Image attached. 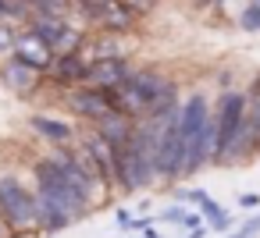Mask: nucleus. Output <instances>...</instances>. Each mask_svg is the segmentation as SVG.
Here are the masks:
<instances>
[{
  "mask_svg": "<svg viewBox=\"0 0 260 238\" xmlns=\"http://www.w3.org/2000/svg\"><path fill=\"white\" fill-rule=\"evenodd\" d=\"M128 75H132L128 57H107V61L89 64V71H86V82H82V86L100 89V93H114V89H118V86H121Z\"/></svg>",
  "mask_w": 260,
  "mask_h": 238,
  "instance_id": "nucleus-11",
  "label": "nucleus"
},
{
  "mask_svg": "<svg viewBox=\"0 0 260 238\" xmlns=\"http://www.w3.org/2000/svg\"><path fill=\"white\" fill-rule=\"evenodd\" d=\"M175 199H178L182 206H196V210H200V203L207 199V192H203V188H175Z\"/></svg>",
  "mask_w": 260,
  "mask_h": 238,
  "instance_id": "nucleus-19",
  "label": "nucleus"
},
{
  "mask_svg": "<svg viewBox=\"0 0 260 238\" xmlns=\"http://www.w3.org/2000/svg\"><path fill=\"white\" fill-rule=\"evenodd\" d=\"M32 188H40V192H47V195H54L57 203H64L79 220H86L93 210L75 195V188L64 181V174H61V167L54 164V156L47 153V156H36L32 160Z\"/></svg>",
  "mask_w": 260,
  "mask_h": 238,
  "instance_id": "nucleus-5",
  "label": "nucleus"
},
{
  "mask_svg": "<svg viewBox=\"0 0 260 238\" xmlns=\"http://www.w3.org/2000/svg\"><path fill=\"white\" fill-rule=\"evenodd\" d=\"M114 107L121 114H128L132 121H150V117H164L171 110L182 107L178 100V86L157 71V68H132V75L111 93Z\"/></svg>",
  "mask_w": 260,
  "mask_h": 238,
  "instance_id": "nucleus-1",
  "label": "nucleus"
},
{
  "mask_svg": "<svg viewBox=\"0 0 260 238\" xmlns=\"http://www.w3.org/2000/svg\"><path fill=\"white\" fill-rule=\"evenodd\" d=\"M228 238H260V213L256 217H246L242 224H235L228 231Z\"/></svg>",
  "mask_w": 260,
  "mask_h": 238,
  "instance_id": "nucleus-18",
  "label": "nucleus"
},
{
  "mask_svg": "<svg viewBox=\"0 0 260 238\" xmlns=\"http://www.w3.org/2000/svg\"><path fill=\"white\" fill-rule=\"evenodd\" d=\"M118 4H121V8H128V11L139 18V15H146V11L157 4V0H118Z\"/></svg>",
  "mask_w": 260,
  "mask_h": 238,
  "instance_id": "nucleus-22",
  "label": "nucleus"
},
{
  "mask_svg": "<svg viewBox=\"0 0 260 238\" xmlns=\"http://www.w3.org/2000/svg\"><path fill=\"white\" fill-rule=\"evenodd\" d=\"M196 4H210V0H196Z\"/></svg>",
  "mask_w": 260,
  "mask_h": 238,
  "instance_id": "nucleus-26",
  "label": "nucleus"
},
{
  "mask_svg": "<svg viewBox=\"0 0 260 238\" xmlns=\"http://www.w3.org/2000/svg\"><path fill=\"white\" fill-rule=\"evenodd\" d=\"M68 4H79V0H68Z\"/></svg>",
  "mask_w": 260,
  "mask_h": 238,
  "instance_id": "nucleus-27",
  "label": "nucleus"
},
{
  "mask_svg": "<svg viewBox=\"0 0 260 238\" xmlns=\"http://www.w3.org/2000/svg\"><path fill=\"white\" fill-rule=\"evenodd\" d=\"M40 82H43V71L22 64L18 57H8L4 64H0V86L11 89L15 96H32L40 89Z\"/></svg>",
  "mask_w": 260,
  "mask_h": 238,
  "instance_id": "nucleus-13",
  "label": "nucleus"
},
{
  "mask_svg": "<svg viewBox=\"0 0 260 238\" xmlns=\"http://www.w3.org/2000/svg\"><path fill=\"white\" fill-rule=\"evenodd\" d=\"M29 128H32L43 142H50V149H57V146H72V142H75V125L64 121V117L32 114V117H29Z\"/></svg>",
  "mask_w": 260,
  "mask_h": 238,
  "instance_id": "nucleus-14",
  "label": "nucleus"
},
{
  "mask_svg": "<svg viewBox=\"0 0 260 238\" xmlns=\"http://www.w3.org/2000/svg\"><path fill=\"white\" fill-rule=\"evenodd\" d=\"M86 71H89V64L82 61V54H61V57H54V64H50V82L54 86H61V89H75V86H82L86 82Z\"/></svg>",
  "mask_w": 260,
  "mask_h": 238,
  "instance_id": "nucleus-15",
  "label": "nucleus"
},
{
  "mask_svg": "<svg viewBox=\"0 0 260 238\" xmlns=\"http://www.w3.org/2000/svg\"><path fill=\"white\" fill-rule=\"evenodd\" d=\"M0 217H4L11 238L40 234L36 227V192L18 171H0Z\"/></svg>",
  "mask_w": 260,
  "mask_h": 238,
  "instance_id": "nucleus-3",
  "label": "nucleus"
},
{
  "mask_svg": "<svg viewBox=\"0 0 260 238\" xmlns=\"http://www.w3.org/2000/svg\"><path fill=\"white\" fill-rule=\"evenodd\" d=\"M242 121H246V93L242 89L221 93V100L214 103V125H217L214 164L217 167H232L235 164V146H239V135H242Z\"/></svg>",
  "mask_w": 260,
  "mask_h": 238,
  "instance_id": "nucleus-4",
  "label": "nucleus"
},
{
  "mask_svg": "<svg viewBox=\"0 0 260 238\" xmlns=\"http://www.w3.org/2000/svg\"><path fill=\"white\" fill-rule=\"evenodd\" d=\"M32 192H36V227H40V234H61L72 224H79V217L64 203H57L54 195H47L40 188H32Z\"/></svg>",
  "mask_w": 260,
  "mask_h": 238,
  "instance_id": "nucleus-10",
  "label": "nucleus"
},
{
  "mask_svg": "<svg viewBox=\"0 0 260 238\" xmlns=\"http://www.w3.org/2000/svg\"><path fill=\"white\" fill-rule=\"evenodd\" d=\"M79 146L86 149V156L93 160V167H96V171H100V178L107 181V188H111V192H118V149H114L100 132H93V128L79 139Z\"/></svg>",
  "mask_w": 260,
  "mask_h": 238,
  "instance_id": "nucleus-9",
  "label": "nucleus"
},
{
  "mask_svg": "<svg viewBox=\"0 0 260 238\" xmlns=\"http://www.w3.org/2000/svg\"><path fill=\"white\" fill-rule=\"evenodd\" d=\"M178 135L185 146V178L200 174L203 167L214 164L217 153V125H214V107L203 93H192L178 107Z\"/></svg>",
  "mask_w": 260,
  "mask_h": 238,
  "instance_id": "nucleus-2",
  "label": "nucleus"
},
{
  "mask_svg": "<svg viewBox=\"0 0 260 238\" xmlns=\"http://www.w3.org/2000/svg\"><path fill=\"white\" fill-rule=\"evenodd\" d=\"M11 57H18L22 64H29V68H36V71H50V64H54V50H50V43L47 39H40L32 29H25V32H18V39H15V54Z\"/></svg>",
  "mask_w": 260,
  "mask_h": 238,
  "instance_id": "nucleus-12",
  "label": "nucleus"
},
{
  "mask_svg": "<svg viewBox=\"0 0 260 238\" xmlns=\"http://www.w3.org/2000/svg\"><path fill=\"white\" fill-rule=\"evenodd\" d=\"M253 4H260V0H253Z\"/></svg>",
  "mask_w": 260,
  "mask_h": 238,
  "instance_id": "nucleus-28",
  "label": "nucleus"
},
{
  "mask_svg": "<svg viewBox=\"0 0 260 238\" xmlns=\"http://www.w3.org/2000/svg\"><path fill=\"white\" fill-rule=\"evenodd\" d=\"M64 107L79 117V121H86L89 128L93 125H100L104 117H111L118 107H114V100H111V93H100V89H89V86H75V89H64Z\"/></svg>",
  "mask_w": 260,
  "mask_h": 238,
  "instance_id": "nucleus-6",
  "label": "nucleus"
},
{
  "mask_svg": "<svg viewBox=\"0 0 260 238\" xmlns=\"http://www.w3.org/2000/svg\"><path fill=\"white\" fill-rule=\"evenodd\" d=\"M29 29H32L40 39H47L57 57H61V54H79L82 43H86V36H82L75 25H68L64 18H32Z\"/></svg>",
  "mask_w": 260,
  "mask_h": 238,
  "instance_id": "nucleus-8",
  "label": "nucleus"
},
{
  "mask_svg": "<svg viewBox=\"0 0 260 238\" xmlns=\"http://www.w3.org/2000/svg\"><path fill=\"white\" fill-rule=\"evenodd\" d=\"M242 93H246V121H242V135H239V146H235V164L260 156V75Z\"/></svg>",
  "mask_w": 260,
  "mask_h": 238,
  "instance_id": "nucleus-7",
  "label": "nucleus"
},
{
  "mask_svg": "<svg viewBox=\"0 0 260 238\" xmlns=\"http://www.w3.org/2000/svg\"><path fill=\"white\" fill-rule=\"evenodd\" d=\"M15 39H18V32L0 22V54H15Z\"/></svg>",
  "mask_w": 260,
  "mask_h": 238,
  "instance_id": "nucleus-21",
  "label": "nucleus"
},
{
  "mask_svg": "<svg viewBox=\"0 0 260 238\" xmlns=\"http://www.w3.org/2000/svg\"><path fill=\"white\" fill-rule=\"evenodd\" d=\"M200 213H203V224H207L210 231H217V234L232 231V227H235V217H239V213H228V210H224L217 199H210V195L200 203Z\"/></svg>",
  "mask_w": 260,
  "mask_h": 238,
  "instance_id": "nucleus-16",
  "label": "nucleus"
},
{
  "mask_svg": "<svg viewBox=\"0 0 260 238\" xmlns=\"http://www.w3.org/2000/svg\"><path fill=\"white\" fill-rule=\"evenodd\" d=\"M185 213H189V206L175 203V206H168L164 213H157V220H164V224H182V220H185Z\"/></svg>",
  "mask_w": 260,
  "mask_h": 238,
  "instance_id": "nucleus-20",
  "label": "nucleus"
},
{
  "mask_svg": "<svg viewBox=\"0 0 260 238\" xmlns=\"http://www.w3.org/2000/svg\"><path fill=\"white\" fill-rule=\"evenodd\" d=\"M0 238H11V231H8V224H4V217H0Z\"/></svg>",
  "mask_w": 260,
  "mask_h": 238,
  "instance_id": "nucleus-25",
  "label": "nucleus"
},
{
  "mask_svg": "<svg viewBox=\"0 0 260 238\" xmlns=\"http://www.w3.org/2000/svg\"><path fill=\"white\" fill-rule=\"evenodd\" d=\"M239 29L242 32H260V4H249L242 8V15H239Z\"/></svg>",
  "mask_w": 260,
  "mask_h": 238,
  "instance_id": "nucleus-17",
  "label": "nucleus"
},
{
  "mask_svg": "<svg viewBox=\"0 0 260 238\" xmlns=\"http://www.w3.org/2000/svg\"><path fill=\"white\" fill-rule=\"evenodd\" d=\"M235 203H239V210H256L260 206V192H242Z\"/></svg>",
  "mask_w": 260,
  "mask_h": 238,
  "instance_id": "nucleus-23",
  "label": "nucleus"
},
{
  "mask_svg": "<svg viewBox=\"0 0 260 238\" xmlns=\"http://www.w3.org/2000/svg\"><path fill=\"white\" fill-rule=\"evenodd\" d=\"M114 220H118L121 227H132V220H136V217H132L128 210H118V217H114Z\"/></svg>",
  "mask_w": 260,
  "mask_h": 238,
  "instance_id": "nucleus-24",
  "label": "nucleus"
}]
</instances>
